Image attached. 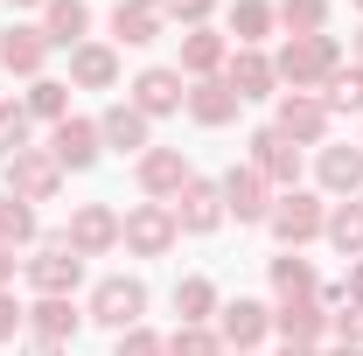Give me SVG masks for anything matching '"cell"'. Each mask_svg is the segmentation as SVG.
<instances>
[{
	"instance_id": "ee69618b",
	"label": "cell",
	"mask_w": 363,
	"mask_h": 356,
	"mask_svg": "<svg viewBox=\"0 0 363 356\" xmlns=\"http://www.w3.org/2000/svg\"><path fill=\"white\" fill-rule=\"evenodd\" d=\"M286 356H315V350H294V343H286Z\"/></svg>"
},
{
	"instance_id": "f1b7e54d",
	"label": "cell",
	"mask_w": 363,
	"mask_h": 356,
	"mask_svg": "<svg viewBox=\"0 0 363 356\" xmlns=\"http://www.w3.org/2000/svg\"><path fill=\"white\" fill-rule=\"evenodd\" d=\"M272 287H279L286 301H308V294H315V266H308V259H272Z\"/></svg>"
},
{
	"instance_id": "836d02e7",
	"label": "cell",
	"mask_w": 363,
	"mask_h": 356,
	"mask_svg": "<svg viewBox=\"0 0 363 356\" xmlns=\"http://www.w3.org/2000/svg\"><path fill=\"white\" fill-rule=\"evenodd\" d=\"M168 356H224V343L210 335V328H196V321H182L175 343H168Z\"/></svg>"
},
{
	"instance_id": "60d3db41",
	"label": "cell",
	"mask_w": 363,
	"mask_h": 356,
	"mask_svg": "<svg viewBox=\"0 0 363 356\" xmlns=\"http://www.w3.org/2000/svg\"><path fill=\"white\" fill-rule=\"evenodd\" d=\"M7 279H14V252L0 245V294H7Z\"/></svg>"
},
{
	"instance_id": "603a6c76",
	"label": "cell",
	"mask_w": 363,
	"mask_h": 356,
	"mask_svg": "<svg viewBox=\"0 0 363 356\" xmlns=\"http://www.w3.org/2000/svg\"><path fill=\"white\" fill-rule=\"evenodd\" d=\"M321 182H328L335 196H350V189L363 182V154L357 147H321Z\"/></svg>"
},
{
	"instance_id": "ac0fdd59",
	"label": "cell",
	"mask_w": 363,
	"mask_h": 356,
	"mask_svg": "<svg viewBox=\"0 0 363 356\" xmlns=\"http://www.w3.org/2000/svg\"><path fill=\"white\" fill-rule=\"evenodd\" d=\"M70 77H77L84 91H105L112 77H119V56H112L105 43H77L70 49Z\"/></svg>"
},
{
	"instance_id": "bcb514c9",
	"label": "cell",
	"mask_w": 363,
	"mask_h": 356,
	"mask_svg": "<svg viewBox=\"0 0 363 356\" xmlns=\"http://www.w3.org/2000/svg\"><path fill=\"white\" fill-rule=\"evenodd\" d=\"M335 356H363V350H335Z\"/></svg>"
},
{
	"instance_id": "d590c367",
	"label": "cell",
	"mask_w": 363,
	"mask_h": 356,
	"mask_svg": "<svg viewBox=\"0 0 363 356\" xmlns=\"http://www.w3.org/2000/svg\"><path fill=\"white\" fill-rule=\"evenodd\" d=\"M328 105L335 112H363V70H335L328 77Z\"/></svg>"
},
{
	"instance_id": "44dd1931",
	"label": "cell",
	"mask_w": 363,
	"mask_h": 356,
	"mask_svg": "<svg viewBox=\"0 0 363 356\" xmlns=\"http://www.w3.org/2000/svg\"><path fill=\"white\" fill-rule=\"evenodd\" d=\"M272 77H279V70H272L259 49H238V56H230V91H238V98H266Z\"/></svg>"
},
{
	"instance_id": "ab89813d",
	"label": "cell",
	"mask_w": 363,
	"mask_h": 356,
	"mask_svg": "<svg viewBox=\"0 0 363 356\" xmlns=\"http://www.w3.org/2000/svg\"><path fill=\"white\" fill-rule=\"evenodd\" d=\"M342 343H363V301H357L350 314H342Z\"/></svg>"
},
{
	"instance_id": "277c9868",
	"label": "cell",
	"mask_w": 363,
	"mask_h": 356,
	"mask_svg": "<svg viewBox=\"0 0 363 356\" xmlns=\"http://www.w3.org/2000/svg\"><path fill=\"white\" fill-rule=\"evenodd\" d=\"M119 238L133 245L140 259H161V252L175 245V210H161V203H140V210H126Z\"/></svg>"
},
{
	"instance_id": "484cf974",
	"label": "cell",
	"mask_w": 363,
	"mask_h": 356,
	"mask_svg": "<svg viewBox=\"0 0 363 356\" xmlns=\"http://www.w3.org/2000/svg\"><path fill=\"white\" fill-rule=\"evenodd\" d=\"M279 335H286L294 350H308V343L321 335V308L315 301H286V308H279Z\"/></svg>"
},
{
	"instance_id": "9c48e42d",
	"label": "cell",
	"mask_w": 363,
	"mask_h": 356,
	"mask_svg": "<svg viewBox=\"0 0 363 356\" xmlns=\"http://www.w3.org/2000/svg\"><path fill=\"white\" fill-rule=\"evenodd\" d=\"M217 217H224V189L189 175V189H182V203H175V230H217Z\"/></svg>"
},
{
	"instance_id": "f6af8a7d",
	"label": "cell",
	"mask_w": 363,
	"mask_h": 356,
	"mask_svg": "<svg viewBox=\"0 0 363 356\" xmlns=\"http://www.w3.org/2000/svg\"><path fill=\"white\" fill-rule=\"evenodd\" d=\"M14 7H43V0H14Z\"/></svg>"
},
{
	"instance_id": "8d00e7d4",
	"label": "cell",
	"mask_w": 363,
	"mask_h": 356,
	"mask_svg": "<svg viewBox=\"0 0 363 356\" xmlns=\"http://www.w3.org/2000/svg\"><path fill=\"white\" fill-rule=\"evenodd\" d=\"M119 356H168V343L147 335V328H126V335H119Z\"/></svg>"
},
{
	"instance_id": "4fadbf2b",
	"label": "cell",
	"mask_w": 363,
	"mask_h": 356,
	"mask_svg": "<svg viewBox=\"0 0 363 356\" xmlns=\"http://www.w3.org/2000/svg\"><path fill=\"white\" fill-rule=\"evenodd\" d=\"M182 98V77L175 70H140V84H133V112H147V119H161V112H175Z\"/></svg>"
},
{
	"instance_id": "ffe728a7",
	"label": "cell",
	"mask_w": 363,
	"mask_h": 356,
	"mask_svg": "<svg viewBox=\"0 0 363 356\" xmlns=\"http://www.w3.org/2000/svg\"><path fill=\"white\" fill-rule=\"evenodd\" d=\"M28 321H35L43 343H70V335H77V308H70V294H43V308H28Z\"/></svg>"
},
{
	"instance_id": "f546056e",
	"label": "cell",
	"mask_w": 363,
	"mask_h": 356,
	"mask_svg": "<svg viewBox=\"0 0 363 356\" xmlns=\"http://www.w3.org/2000/svg\"><path fill=\"white\" fill-rule=\"evenodd\" d=\"M175 308H182V321H196V328H203L210 308H217V287H210V279H182V287H175Z\"/></svg>"
},
{
	"instance_id": "8fae6325",
	"label": "cell",
	"mask_w": 363,
	"mask_h": 356,
	"mask_svg": "<svg viewBox=\"0 0 363 356\" xmlns=\"http://www.w3.org/2000/svg\"><path fill=\"white\" fill-rule=\"evenodd\" d=\"M224 210H238V223H259V217H272L259 168H230V175H224Z\"/></svg>"
},
{
	"instance_id": "6da1fadb",
	"label": "cell",
	"mask_w": 363,
	"mask_h": 356,
	"mask_svg": "<svg viewBox=\"0 0 363 356\" xmlns=\"http://www.w3.org/2000/svg\"><path fill=\"white\" fill-rule=\"evenodd\" d=\"M279 77L294 91H308V84H321V77H335V35H294V43L279 49V63H272Z\"/></svg>"
},
{
	"instance_id": "e0dca14e",
	"label": "cell",
	"mask_w": 363,
	"mask_h": 356,
	"mask_svg": "<svg viewBox=\"0 0 363 356\" xmlns=\"http://www.w3.org/2000/svg\"><path fill=\"white\" fill-rule=\"evenodd\" d=\"M98 140H105V147H119V154H140V147H147V112L112 105V112L98 119Z\"/></svg>"
},
{
	"instance_id": "5bb4252c",
	"label": "cell",
	"mask_w": 363,
	"mask_h": 356,
	"mask_svg": "<svg viewBox=\"0 0 363 356\" xmlns=\"http://www.w3.org/2000/svg\"><path fill=\"white\" fill-rule=\"evenodd\" d=\"M43 56H49V35H43V28H7V35H0V70L35 77V70H43Z\"/></svg>"
},
{
	"instance_id": "7bdbcfd3",
	"label": "cell",
	"mask_w": 363,
	"mask_h": 356,
	"mask_svg": "<svg viewBox=\"0 0 363 356\" xmlns=\"http://www.w3.org/2000/svg\"><path fill=\"white\" fill-rule=\"evenodd\" d=\"M350 294H357V301H363V259H357V272H350Z\"/></svg>"
},
{
	"instance_id": "52a82bcc",
	"label": "cell",
	"mask_w": 363,
	"mask_h": 356,
	"mask_svg": "<svg viewBox=\"0 0 363 356\" xmlns=\"http://www.w3.org/2000/svg\"><path fill=\"white\" fill-rule=\"evenodd\" d=\"M119 245V217L105 210V203H84L77 217H70V252L77 259H98V252H112Z\"/></svg>"
},
{
	"instance_id": "74e56055",
	"label": "cell",
	"mask_w": 363,
	"mask_h": 356,
	"mask_svg": "<svg viewBox=\"0 0 363 356\" xmlns=\"http://www.w3.org/2000/svg\"><path fill=\"white\" fill-rule=\"evenodd\" d=\"M210 7H217V0H161V14H182V21H189V28H196V21H203V14H210Z\"/></svg>"
},
{
	"instance_id": "e575fe53",
	"label": "cell",
	"mask_w": 363,
	"mask_h": 356,
	"mask_svg": "<svg viewBox=\"0 0 363 356\" xmlns=\"http://www.w3.org/2000/svg\"><path fill=\"white\" fill-rule=\"evenodd\" d=\"M28 147V105H0V154L14 161Z\"/></svg>"
},
{
	"instance_id": "b9f144b4",
	"label": "cell",
	"mask_w": 363,
	"mask_h": 356,
	"mask_svg": "<svg viewBox=\"0 0 363 356\" xmlns=\"http://www.w3.org/2000/svg\"><path fill=\"white\" fill-rule=\"evenodd\" d=\"M28 356H63V343H43V335H35V343H28Z\"/></svg>"
},
{
	"instance_id": "8992f818",
	"label": "cell",
	"mask_w": 363,
	"mask_h": 356,
	"mask_svg": "<svg viewBox=\"0 0 363 356\" xmlns=\"http://www.w3.org/2000/svg\"><path fill=\"white\" fill-rule=\"evenodd\" d=\"M321 223H328V210H321L315 196H301V189H286V196H279V210H272V230H279L286 245H308V238H321Z\"/></svg>"
},
{
	"instance_id": "4316f807",
	"label": "cell",
	"mask_w": 363,
	"mask_h": 356,
	"mask_svg": "<svg viewBox=\"0 0 363 356\" xmlns=\"http://www.w3.org/2000/svg\"><path fill=\"white\" fill-rule=\"evenodd\" d=\"M182 63H189L196 77H210V70L224 63V35H210V28H189V35H182Z\"/></svg>"
},
{
	"instance_id": "7dc6e473",
	"label": "cell",
	"mask_w": 363,
	"mask_h": 356,
	"mask_svg": "<svg viewBox=\"0 0 363 356\" xmlns=\"http://www.w3.org/2000/svg\"><path fill=\"white\" fill-rule=\"evenodd\" d=\"M357 7H363V0H357Z\"/></svg>"
},
{
	"instance_id": "7c38bea8",
	"label": "cell",
	"mask_w": 363,
	"mask_h": 356,
	"mask_svg": "<svg viewBox=\"0 0 363 356\" xmlns=\"http://www.w3.org/2000/svg\"><path fill=\"white\" fill-rule=\"evenodd\" d=\"M279 133H286V140H321V133H328V105L308 98V91L279 98Z\"/></svg>"
},
{
	"instance_id": "ba28073f",
	"label": "cell",
	"mask_w": 363,
	"mask_h": 356,
	"mask_svg": "<svg viewBox=\"0 0 363 356\" xmlns=\"http://www.w3.org/2000/svg\"><path fill=\"white\" fill-rule=\"evenodd\" d=\"M140 189L147 196H182L189 189V161H182L175 147H147L140 154Z\"/></svg>"
},
{
	"instance_id": "7402d4cb",
	"label": "cell",
	"mask_w": 363,
	"mask_h": 356,
	"mask_svg": "<svg viewBox=\"0 0 363 356\" xmlns=\"http://www.w3.org/2000/svg\"><path fill=\"white\" fill-rule=\"evenodd\" d=\"M84 21H91L84 0H49V28H43V35L63 43V49H77V43H84Z\"/></svg>"
},
{
	"instance_id": "d6a6232c",
	"label": "cell",
	"mask_w": 363,
	"mask_h": 356,
	"mask_svg": "<svg viewBox=\"0 0 363 356\" xmlns=\"http://www.w3.org/2000/svg\"><path fill=\"white\" fill-rule=\"evenodd\" d=\"M63 105H70V91L56 84V77H35V91H28V112H35V119H56V126H63Z\"/></svg>"
},
{
	"instance_id": "30bf717a",
	"label": "cell",
	"mask_w": 363,
	"mask_h": 356,
	"mask_svg": "<svg viewBox=\"0 0 363 356\" xmlns=\"http://www.w3.org/2000/svg\"><path fill=\"white\" fill-rule=\"evenodd\" d=\"M252 168L272 182H294L301 175V154H294V140L279 133V126H266V133H252Z\"/></svg>"
},
{
	"instance_id": "83f0119b",
	"label": "cell",
	"mask_w": 363,
	"mask_h": 356,
	"mask_svg": "<svg viewBox=\"0 0 363 356\" xmlns=\"http://www.w3.org/2000/svg\"><path fill=\"white\" fill-rule=\"evenodd\" d=\"M35 238V210L21 196H0V245H28Z\"/></svg>"
},
{
	"instance_id": "3957f363",
	"label": "cell",
	"mask_w": 363,
	"mask_h": 356,
	"mask_svg": "<svg viewBox=\"0 0 363 356\" xmlns=\"http://www.w3.org/2000/svg\"><path fill=\"white\" fill-rule=\"evenodd\" d=\"M7 196H21V203H49L56 189H63V168H56V154H35V147H21L14 161H7Z\"/></svg>"
},
{
	"instance_id": "7a4b0ae2",
	"label": "cell",
	"mask_w": 363,
	"mask_h": 356,
	"mask_svg": "<svg viewBox=\"0 0 363 356\" xmlns=\"http://www.w3.org/2000/svg\"><path fill=\"white\" fill-rule=\"evenodd\" d=\"M140 308H147V287L140 279H98V294H91V321H105V328H140Z\"/></svg>"
},
{
	"instance_id": "cb8c5ba5",
	"label": "cell",
	"mask_w": 363,
	"mask_h": 356,
	"mask_svg": "<svg viewBox=\"0 0 363 356\" xmlns=\"http://www.w3.org/2000/svg\"><path fill=\"white\" fill-rule=\"evenodd\" d=\"M259 335H266V308H259V301H230V308H224V343L252 350Z\"/></svg>"
},
{
	"instance_id": "5b68a950",
	"label": "cell",
	"mask_w": 363,
	"mask_h": 356,
	"mask_svg": "<svg viewBox=\"0 0 363 356\" xmlns=\"http://www.w3.org/2000/svg\"><path fill=\"white\" fill-rule=\"evenodd\" d=\"M77 279H84V259L70 252V238H56V245H43L28 259V287H43V294H70Z\"/></svg>"
},
{
	"instance_id": "1f68e13d",
	"label": "cell",
	"mask_w": 363,
	"mask_h": 356,
	"mask_svg": "<svg viewBox=\"0 0 363 356\" xmlns=\"http://www.w3.org/2000/svg\"><path fill=\"white\" fill-rule=\"evenodd\" d=\"M230 28H238V43H259L272 28V7L266 0H238V7H230Z\"/></svg>"
},
{
	"instance_id": "d6986e66",
	"label": "cell",
	"mask_w": 363,
	"mask_h": 356,
	"mask_svg": "<svg viewBox=\"0 0 363 356\" xmlns=\"http://www.w3.org/2000/svg\"><path fill=\"white\" fill-rule=\"evenodd\" d=\"M112 28H119V43H154V35H161V7H154V0H119V7H112Z\"/></svg>"
},
{
	"instance_id": "4dcf8cb0",
	"label": "cell",
	"mask_w": 363,
	"mask_h": 356,
	"mask_svg": "<svg viewBox=\"0 0 363 356\" xmlns=\"http://www.w3.org/2000/svg\"><path fill=\"white\" fill-rule=\"evenodd\" d=\"M279 21H286L294 35H321V21H328V0H279Z\"/></svg>"
},
{
	"instance_id": "d4e9b609",
	"label": "cell",
	"mask_w": 363,
	"mask_h": 356,
	"mask_svg": "<svg viewBox=\"0 0 363 356\" xmlns=\"http://www.w3.org/2000/svg\"><path fill=\"white\" fill-rule=\"evenodd\" d=\"M321 230H328V245H335V252H357V259H363V203H335Z\"/></svg>"
},
{
	"instance_id": "9a60e30c",
	"label": "cell",
	"mask_w": 363,
	"mask_h": 356,
	"mask_svg": "<svg viewBox=\"0 0 363 356\" xmlns=\"http://www.w3.org/2000/svg\"><path fill=\"white\" fill-rule=\"evenodd\" d=\"M49 154H56V168H91V161H98V126H91V119H63Z\"/></svg>"
},
{
	"instance_id": "2e32d148",
	"label": "cell",
	"mask_w": 363,
	"mask_h": 356,
	"mask_svg": "<svg viewBox=\"0 0 363 356\" xmlns=\"http://www.w3.org/2000/svg\"><path fill=\"white\" fill-rule=\"evenodd\" d=\"M238 105H245V98H238L230 84H217V77H203V84L189 91V112H196L203 126H230V119H238Z\"/></svg>"
},
{
	"instance_id": "f35d334b",
	"label": "cell",
	"mask_w": 363,
	"mask_h": 356,
	"mask_svg": "<svg viewBox=\"0 0 363 356\" xmlns=\"http://www.w3.org/2000/svg\"><path fill=\"white\" fill-rule=\"evenodd\" d=\"M21 321H28V314H21V308H14V301H7V294H0V343H7V335H14Z\"/></svg>"
}]
</instances>
